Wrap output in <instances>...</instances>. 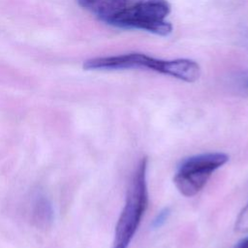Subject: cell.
Here are the masks:
<instances>
[{
	"label": "cell",
	"instance_id": "1",
	"mask_svg": "<svg viewBox=\"0 0 248 248\" xmlns=\"http://www.w3.org/2000/svg\"><path fill=\"white\" fill-rule=\"evenodd\" d=\"M147 157L135 169L126 193L125 203L114 230L111 248H128L132 242L148 205Z\"/></svg>",
	"mask_w": 248,
	"mask_h": 248
},
{
	"label": "cell",
	"instance_id": "2",
	"mask_svg": "<svg viewBox=\"0 0 248 248\" xmlns=\"http://www.w3.org/2000/svg\"><path fill=\"white\" fill-rule=\"evenodd\" d=\"M170 13L167 0H137L129 2L126 8L110 22L120 28H136L161 36L172 31V25L166 20Z\"/></svg>",
	"mask_w": 248,
	"mask_h": 248
},
{
	"label": "cell",
	"instance_id": "3",
	"mask_svg": "<svg viewBox=\"0 0 248 248\" xmlns=\"http://www.w3.org/2000/svg\"><path fill=\"white\" fill-rule=\"evenodd\" d=\"M230 157L223 152H205L184 159L173 176V183L185 197H194L207 183L212 173L224 166Z\"/></svg>",
	"mask_w": 248,
	"mask_h": 248
},
{
	"label": "cell",
	"instance_id": "4",
	"mask_svg": "<svg viewBox=\"0 0 248 248\" xmlns=\"http://www.w3.org/2000/svg\"><path fill=\"white\" fill-rule=\"evenodd\" d=\"M164 60L156 59L143 53H127L115 56L95 57L84 61L85 70H125L148 69L158 73L162 72Z\"/></svg>",
	"mask_w": 248,
	"mask_h": 248
},
{
	"label": "cell",
	"instance_id": "5",
	"mask_svg": "<svg viewBox=\"0 0 248 248\" xmlns=\"http://www.w3.org/2000/svg\"><path fill=\"white\" fill-rule=\"evenodd\" d=\"M78 5L93 14L102 21L110 24L111 20L121 13L129 0H77Z\"/></svg>",
	"mask_w": 248,
	"mask_h": 248
},
{
	"label": "cell",
	"instance_id": "6",
	"mask_svg": "<svg viewBox=\"0 0 248 248\" xmlns=\"http://www.w3.org/2000/svg\"><path fill=\"white\" fill-rule=\"evenodd\" d=\"M161 74L186 82H195L201 77V67L196 61L187 58L164 60Z\"/></svg>",
	"mask_w": 248,
	"mask_h": 248
},
{
	"label": "cell",
	"instance_id": "7",
	"mask_svg": "<svg viewBox=\"0 0 248 248\" xmlns=\"http://www.w3.org/2000/svg\"><path fill=\"white\" fill-rule=\"evenodd\" d=\"M29 214L31 222L39 229H47L51 226L54 218L52 203L43 193L37 192L30 202Z\"/></svg>",
	"mask_w": 248,
	"mask_h": 248
},
{
	"label": "cell",
	"instance_id": "8",
	"mask_svg": "<svg viewBox=\"0 0 248 248\" xmlns=\"http://www.w3.org/2000/svg\"><path fill=\"white\" fill-rule=\"evenodd\" d=\"M234 231L239 233L248 232V202L241 209L235 220Z\"/></svg>",
	"mask_w": 248,
	"mask_h": 248
},
{
	"label": "cell",
	"instance_id": "9",
	"mask_svg": "<svg viewBox=\"0 0 248 248\" xmlns=\"http://www.w3.org/2000/svg\"><path fill=\"white\" fill-rule=\"evenodd\" d=\"M170 215V207H165V208H163V209L156 215V217L154 218V220H153V222H152V224H151V227H152L153 229H159V228H161V227L167 222V220L169 219Z\"/></svg>",
	"mask_w": 248,
	"mask_h": 248
},
{
	"label": "cell",
	"instance_id": "10",
	"mask_svg": "<svg viewBox=\"0 0 248 248\" xmlns=\"http://www.w3.org/2000/svg\"><path fill=\"white\" fill-rule=\"evenodd\" d=\"M232 248H248V236L240 239Z\"/></svg>",
	"mask_w": 248,
	"mask_h": 248
}]
</instances>
